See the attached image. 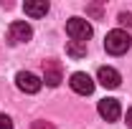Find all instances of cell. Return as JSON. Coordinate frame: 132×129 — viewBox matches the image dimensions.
<instances>
[{"instance_id": "obj_15", "label": "cell", "mask_w": 132, "mask_h": 129, "mask_svg": "<svg viewBox=\"0 0 132 129\" xmlns=\"http://www.w3.org/2000/svg\"><path fill=\"white\" fill-rule=\"evenodd\" d=\"M127 127L132 129V109H127Z\"/></svg>"}, {"instance_id": "obj_14", "label": "cell", "mask_w": 132, "mask_h": 129, "mask_svg": "<svg viewBox=\"0 0 132 129\" xmlns=\"http://www.w3.org/2000/svg\"><path fill=\"white\" fill-rule=\"evenodd\" d=\"M89 13H92V15H102V8H99V5H92V8H89Z\"/></svg>"}, {"instance_id": "obj_1", "label": "cell", "mask_w": 132, "mask_h": 129, "mask_svg": "<svg viewBox=\"0 0 132 129\" xmlns=\"http://www.w3.org/2000/svg\"><path fill=\"white\" fill-rule=\"evenodd\" d=\"M132 46V38L127 31H122V28H117V31H109L107 33V38H104V48L107 53H112V56H122V53H127Z\"/></svg>"}, {"instance_id": "obj_7", "label": "cell", "mask_w": 132, "mask_h": 129, "mask_svg": "<svg viewBox=\"0 0 132 129\" xmlns=\"http://www.w3.org/2000/svg\"><path fill=\"white\" fill-rule=\"evenodd\" d=\"M97 109H99V116H102V119H107V122H117V119H119V114H122V106H119V101H117V99H102Z\"/></svg>"}, {"instance_id": "obj_3", "label": "cell", "mask_w": 132, "mask_h": 129, "mask_svg": "<svg viewBox=\"0 0 132 129\" xmlns=\"http://www.w3.org/2000/svg\"><path fill=\"white\" fill-rule=\"evenodd\" d=\"M15 86L23 94H38L41 86H43V81L38 79L36 73H31V71H18L15 73Z\"/></svg>"}, {"instance_id": "obj_10", "label": "cell", "mask_w": 132, "mask_h": 129, "mask_svg": "<svg viewBox=\"0 0 132 129\" xmlns=\"http://www.w3.org/2000/svg\"><path fill=\"white\" fill-rule=\"evenodd\" d=\"M66 53H69L71 58H84V56H86V43H76V41H71V43L66 46Z\"/></svg>"}, {"instance_id": "obj_12", "label": "cell", "mask_w": 132, "mask_h": 129, "mask_svg": "<svg viewBox=\"0 0 132 129\" xmlns=\"http://www.w3.org/2000/svg\"><path fill=\"white\" fill-rule=\"evenodd\" d=\"M117 20H119V25H127V28H130L132 25V13H119Z\"/></svg>"}, {"instance_id": "obj_4", "label": "cell", "mask_w": 132, "mask_h": 129, "mask_svg": "<svg viewBox=\"0 0 132 129\" xmlns=\"http://www.w3.org/2000/svg\"><path fill=\"white\" fill-rule=\"evenodd\" d=\"M33 38V28L26 23V20H15V23H10V28H8V41L18 46V43H28Z\"/></svg>"}, {"instance_id": "obj_6", "label": "cell", "mask_w": 132, "mask_h": 129, "mask_svg": "<svg viewBox=\"0 0 132 129\" xmlns=\"http://www.w3.org/2000/svg\"><path fill=\"white\" fill-rule=\"evenodd\" d=\"M43 81H46V86H59L61 81H64V71H61V63L59 61H43Z\"/></svg>"}, {"instance_id": "obj_2", "label": "cell", "mask_w": 132, "mask_h": 129, "mask_svg": "<svg viewBox=\"0 0 132 129\" xmlns=\"http://www.w3.org/2000/svg\"><path fill=\"white\" fill-rule=\"evenodd\" d=\"M66 33H69V38L71 41H76V43H86L89 38H92V25H89V20H84V18H69L66 20Z\"/></svg>"}, {"instance_id": "obj_11", "label": "cell", "mask_w": 132, "mask_h": 129, "mask_svg": "<svg viewBox=\"0 0 132 129\" xmlns=\"http://www.w3.org/2000/svg\"><path fill=\"white\" fill-rule=\"evenodd\" d=\"M31 129H56V127H53L51 122H46V119H36L31 124Z\"/></svg>"}, {"instance_id": "obj_9", "label": "cell", "mask_w": 132, "mask_h": 129, "mask_svg": "<svg viewBox=\"0 0 132 129\" xmlns=\"http://www.w3.org/2000/svg\"><path fill=\"white\" fill-rule=\"evenodd\" d=\"M23 10H26V15H31V18H43L48 13V3L46 0H26Z\"/></svg>"}, {"instance_id": "obj_13", "label": "cell", "mask_w": 132, "mask_h": 129, "mask_svg": "<svg viewBox=\"0 0 132 129\" xmlns=\"http://www.w3.org/2000/svg\"><path fill=\"white\" fill-rule=\"evenodd\" d=\"M0 129H13V122H10V116L0 114Z\"/></svg>"}, {"instance_id": "obj_8", "label": "cell", "mask_w": 132, "mask_h": 129, "mask_svg": "<svg viewBox=\"0 0 132 129\" xmlns=\"http://www.w3.org/2000/svg\"><path fill=\"white\" fill-rule=\"evenodd\" d=\"M97 81L104 86V89H117L119 81H122V76H119V71L112 68V66H102V68L97 71Z\"/></svg>"}, {"instance_id": "obj_5", "label": "cell", "mask_w": 132, "mask_h": 129, "mask_svg": "<svg viewBox=\"0 0 132 129\" xmlns=\"http://www.w3.org/2000/svg\"><path fill=\"white\" fill-rule=\"evenodd\" d=\"M71 89L76 91V94H81V96H89L92 91H94V79L89 76V73H84V71H76V73H71Z\"/></svg>"}]
</instances>
